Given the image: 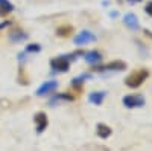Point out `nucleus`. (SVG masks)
I'll use <instances>...</instances> for the list:
<instances>
[{"label": "nucleus", "mask_w": 152, "mask_h": 151, "mask_svg": "<svg viewBox=\"0 0 152 151\" xmlns=\"http://www.w3.org/2000/svg\"><path fill=\"white\" fill-rule=\"evenodd\" d=\"M82 52H76V54H70V55H62V57H56L53 60H50V67L55 72H66L70 67V60L76 58L78 55H81Z\"/></svg>", "instance_id": "1"}, {"label": "nucleus", "mask_w": 152, "mask_h": 151, "mask_svg": "<svg viewBox=\"0 0 152 151\" xmlns=\"http://www.w3.org/2000/svg\"><path fill=\"white\" fill-rule=\"evenodd\" d=\"M149 77V72L146 69H140V70H134L128 78L125 80L126 85L131 87V89H137V87H140Z\"/></svg>", "instance_id": "2"}, {"label": "nucleus", "mask_w": 152, "mask_h": 151, "mask_svg": "<svg viewBox=\"0 0 152 151\" xmlns=\"http://www.w3.org/2000/svg\"><path fill=\"white\" fill-rule=\"evenodd\" d=\"M123 105L128 108H137L145 105V98L142 95H128L123 98Z\"/></svg>", "instance_id": "3"}, {"label": "nucleus", "mask_w": 152, "mask_h": 151, "mask_svg": "<svg viewBox=\"0 0 152 151\" xmlns=\"http://www.w3.org/2000/svg\"><path fill=\"white\" fill-rule=\"evenodd\" d=\"M34 121H35V125H37V133L38 134H41L46 128H47V122H49V119H47V115L46 113H37V115L34 116Z\"/></svg>", "instance_id": "4"}, {"label": "nucleus", "mask_w": 152, "mask_h": 151, "mask_svg": "<svg viewBox=\"0 0 152 151\" xmlns=\"http://www.w3.org/2000/svg\"><path fill=\"white\" fill-rule=\"evenodd\" d=\"M94 70H99V72H105V70H113V72H120V70H125L126 69V64L123 61H113L110 64H105V66H97V67H93Z\"/></svg>", "instance_id": "5"}, {"label": "nucleus", "mask_w": 152, "mask_h": 151, "mask_svg": "<svg viewBox=\"0 0 152 151\" xmlns=\"http://www.w3.org/2000/svg\"><path fill=\"white\" fill-rule=\"evenodd\" d=\"M94 40H96L94 34H91L90 31H82V32H79L78 35L75 37V44L82 46V44H87V43H91Z\"/></svg>", "instance_id": "6"}, {"label": "nucleus", "mask_w": 152, "mask_h": 151, "mask_svg": "<svg viewBox=\"0 0 152 151\" xmlns=\"http://www.w3.org/2000/svg\"><path fill=\"white\" fill-rule=\"evenodd\" d=\"M56 87H58V82H56V81H47V82H44L43 85H40V89L37 90V95H38V96H46V95H49V93H52Z\"/></svg>", "instance_id": "7"}, {"label": "nucleus", "mask_w": 152, "mask_h": 151, "mask_svg": "<svg viewBox=\"0 0 152 151\" xmlns=\"http://www.w3.org/2000/svg\"><path fill=\"white\" fill-rule=\"evenodd\" d=\"M12 11H14V6L9 0H0V17L11 14Z\"/></svg>", "instance_id": "8"}, {"label": "nucleus", "mask_w": 152, "mask_h": 151, "mask_svg": "<svg viewBox=\"0 0 152 151\" xmlns=\"http://www.w3.org/2000/svg\"><path fill=\"white\" fill-rule=\"evenodd\" d=\"M123 21H125V24L129 29H138V18L134 14H126L125 18H123Z\"/></svg>", "instance_id": "9"}, {"label": "nucleus", "mask_w": 152, "mask_h": 151, "mask_svg": "<svg viewBox=\"0 0 152 151\" xmlns=\"http://www.w3.org/2000/svg\"><path fill=\"white\" fill-rule=\"evenodd\" d=\"M85 60L91 64H97V63L102 61V55H100L97 50H90V52L85 54Z\"/></svg>", "instance_id": "10"}, {"label": "nucleus", "mask_w": 152, "mask_h": 151, "mask_svg": "<svg viewBox=\"0 0 152 151\" xmlns=\"http://www.w3.org/2000/svg\"><path fill=\"white\" fill-rule=\"evenodd\" d=\"M107 96V93L105 92H93V93H90V96H88V99H90V102H93V104H96V105H100L104 102V98Z\"/></svg>", "instance_id": "11"}, {"label": "nucleus", "mask_w": 152, "mask_h": 151, "mask_svg": "<svg viewBox=\"0 0 152 151\" xmlns=\"http://www.w3.org/2000/svg\"><path fill=\"white\" fill-rule=\"evenodd\" d=\"M96 130H97V136H100L102 139H107V137L111 134V128L105 124H99L96 127Z\"/></svg>", "instance_id": "12"}, {"label": "nucleus", "mask_w": 152, "mask_h": 151, "mask_svg": "<svg viewBox=\"0 0 152 151\" xmlns=\"http://www.w3.org/2000/svg\"><path fill=\"white\" fill-rule=\"evenodd\" d=\"M26 37H28V35L24 34L21 29H18V28H17V29H14V31L11 32V40H12V41H15V43L26 40Z\"/></svg>", "instance_id": "13"}, {"label": "nucleus", "mask_w": 152, "mask_h": 151, "mask_svg": "<svg viewBox=\"0 0 152 151\" xmlns=\"http://www.w3.org/2000/svg\"><path fill=\"white\" fill-rule=\"evenodd\" d=\"M61 101H73V98L70 95H56L53 96V99L49 101V105H55L56 102H61Z\"/></svg>", "instance_id": "14"}, {"label": "nucleus", "mask_w": 152, "mask_h": 151, "mask_svg": "<svg viewBox=\"0 0 152 151\" xmlns=\"http://www.w3.org/2000/svg\"><path fill=\"white\" fill-rule=\"evenodd\" d=\"M72 32H73V28L72 26H61V28L56 29V35L58 37H69Z\"/></svg>", "instance_id": "15"}, {"label": "nucleus", "mask_w": 152, "mask_h": 151, "mask_svg": "<svg viewBox=\"0 0 152 151\" xmlns=\"http://www.w3.org/2000/svg\"><path fill=\"white\" fill-rule=\"evenodd\" d=\"M40 50H41V47L38 44H29L26 47V52H40Z\"/></svg>", "instance_id": "16"}, {"label": "nucleus", "mask_w": 152, "mask_h": 151, "mask_svg": "<svg viewBox=\"0 0 152 151\" xmlns=\"http://www.w3.org/2000/svg\"><path fill=\"white\" fill-rule=\"evenodd\" d=\"M145 9H146V12H148V14L152 17V2H149V3L146 5V8H145Z\"/></svg>", "instance_id": "17"}, {"label": "nucleus", "mask_w": 152, "mask_h": 151, "mask_svg": "<svg viewBox=\"0 0 152 151\" xmlns=\"http://www.w3.org/2000/svg\"><path fill=\"white\" fill-rule=\"evenodd\" d=\"M128 2H131V3H138V2H142V0H128Z\"/></svg>", "instance_id": "18"}]
</instances>
